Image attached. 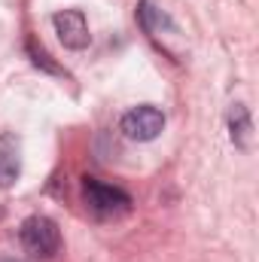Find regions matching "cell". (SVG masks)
I'll list each match as a JSON object with an SVG mask.
<instances>
[{
  "label": "cell",
  "instance_id": "3957f363",
  "mask_svg": "<svg viewBox=\"0 0 259 262\" xmlns=\"http://www.w3.org/2000/svg\"><path fill=\"white\" fill-rule=\"evenodd\" d=\"M119 128H122V134H125L128 140H137V143L156 140V137L162 134V128H165V113H162L159 107L140 104V107H134V110H128V113L122 116Z\"/></svg>",
  "mask_w": 259,
  "mask_h": 262
},
{
  "label": "cell",
  "instance_id": "5b68a950",
  "mask_svg": "<svg viewBox=\"0 0 259 262\" xmlns=\"http://www.w3.org/2000/svg\"><path fill=\"white\" fill-rule=\"evenodd\" d=\"M21 174V140L9 131L0 134V189H12Z\"/></svg>",
  "mask_w": 259,
  "mask_h": 262
},
{
  "label": "cell",
  "instance_id": "9c48e42d",
  "mask_svg": "<svg viewBox=\"0 0 259 262\" xmlns=\"http://www.w3.org/2000/svg\"><path fill=\"white\" fill-rule=\"evenodd\" d=\"M0 262H21V259H15V256H0Z\"/></svg>",
  "mask_w": 259,
  "mask_h": 262
},
{
  "label": "cell",
  "instance_id": "8992f818",
  "mask_svg": "<svg viewBox=\"0 0 259 262\" xmlns=\"http://www.w3.org/2000/svg\"><path fill=\"white\" fill-rule=\"evenodd\" d=\"M229 137L235 146L247 149L250 146V137H253V119H250V110L244 104H232L229 110Z\"/></svg>",
  "mask_w": 259,
  "mask_h": 262
},
{
  "label": "cell",
  "instance_id": "52a82bcc",
  "mask_svg": "<svg viewBox=\"0 0 259 262\" xmlns=\"http://www.w3.org/2000/svg\"><path fill=\"white\" fill-rule=\"evenodd\" d=\"M137 18L143 25L146 34H159V31H174V21L165 9H159L153 0H140V9H137Z\"/></svg>",
  "mask_w": 259,
  "mask_h": 262
},
{
  "label": "cell",
  "instance_id": "277c9868",
  "mask_svg": "<svg viewBox=\"0 0 259 262\" xmlns=\"http://www.w3.org/2000/svg\"><path fill=\"white\" fill-rule=\"evenodd\" d=\"M52 25H55V34H58L64 49H85L89 40H92L89 21H85L82 9H61V12H55Z\"/></svg>",
  "mask_w": 259,
  "mask_h": 262
},
{
  "label": "cell",
  "instance_id": "7a4b0ae2",
  "mask_svg": "<svg viewBox=\"0 0 259 262\" xmlns=\"http://www.w3.org/2000/svg\"><path fill=\"white\" fill-rule=\"evenodd\" d=\"M82 201H85L89 213L98 216V220H119V216H125L131 210V195L125 189L101 183L95 177L82 180Z\"/></svg>",
  "mask_w": 259,
  "mask_h": 262
},
{
  "label": "cell",
  "instance_id": "6da1fadb",
  "mask_svg": "<svg viewBox=\"0 0 259 262\" xmlns=\"http://www.w3.org/2000/svg\"><path fill=\"white\" fill-rule=\"evenodd\" d=\"M18 241H21V250L34 259H52L61 250L58 223L43 216V213H34L18 226Z\"/></svg>",
  "mask_w": 259,
  "mask_h": 262
},
{
  "label": "cell",
  "instance_id": "ba28073f",
  "mask_svg": "<svg viewBox=\"0 0 259 262\" xmlns=\"http://www.w3.org/2000/svg\"><path fill=\"white\" fill-rule=\"evenodd\" d=\"M28 55H31V61L37 67H43L46 73H55V76H64V67H58L52 58H49V52H43V49H37L34 43H28Z\"/></svg>",
  "mask_w": 259,
  "mask_h": 262
}]
</instances>
